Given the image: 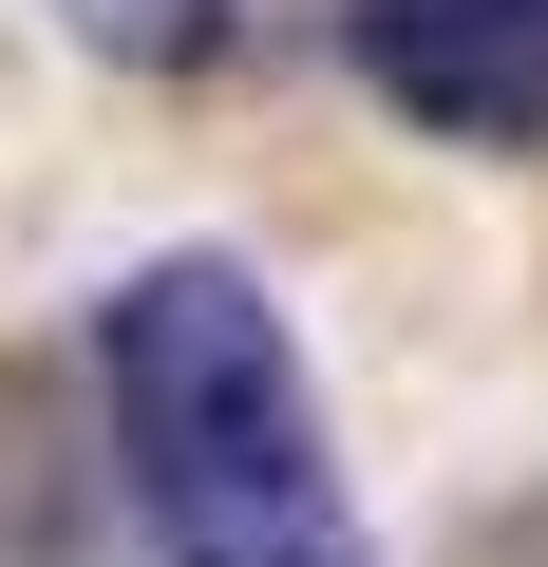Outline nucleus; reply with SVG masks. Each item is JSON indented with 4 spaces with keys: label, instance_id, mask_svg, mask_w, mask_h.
<instances>
[{
    "label": "nucleus",
    "instance_id": "nucleus-3",
    "mask_svg": "<svg viewBox=\"0 0 548 567\" xmlns=\"http://www.w3.org/2000/svg\"><path fill=\"white\" fill-rule=\"evenodd\" d=\"M39 20H58L76 58H114V76H189V58H227V0H39Z\"/></svg>",
    "mask_w": 548,
    "mask_h": 567
},
{
    "label": "nucleus",
    "instance_id": "nucleus-1",
    "mask_svg": "<svg viewBox=\"0 0 548 567\" xmlns=\"http://www.w3.org/2000/svg\"><path fill=\"white\" fill-rule=\"evenodd\" d=\"M95 416H114L152 567H379L341 435H322V379H303V322L265 303V265L152 246L95 303Z\"/></svg>",
    "mask_w": 548,
    "mask_h": 567
},
{
    "label": "nucleus",
    "instance_id": "nucleus-2",
    "mask_svg": "<svg viewBox=\"0 0 548 567\" xmlns=\"http://www.w3.org/2000/svg\"><path fill=\"white\" fill-rule=\"evenodd\" d=\"M341 58L454 152H548V0H341Z\"/></svg>",
    "mask_w": 548,
    "mask_h": 567
}]
</instances>
